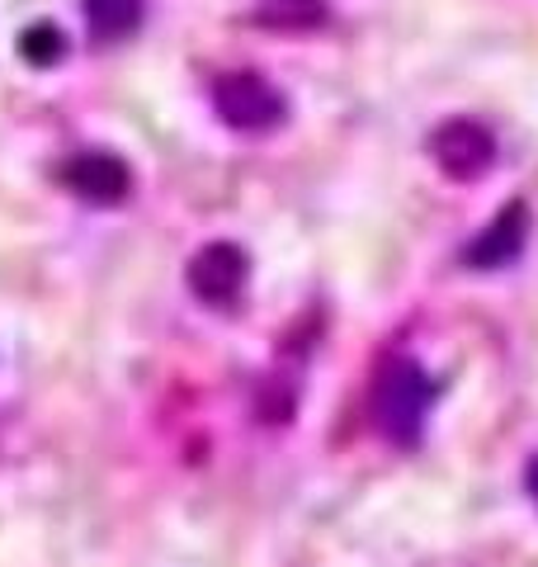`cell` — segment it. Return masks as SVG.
I'll return each instance as SVG.
<instances>
[{
  "instance_id": "6da1fadb",
  "label": "cell",
  "mask_w": 538,
  "mask_h": 567,
  "mask_svg": "<svg viewBox=\"0 0 538 567\" xmlns=\"http://www.w3.org/2000/svg\"><path fill=\"white\" fill-rule=\"evenodd\" d=\"M430 402H435V388H430L425 369L416 360H406V354L383 360L379 379H373L369 412H373V425H379L392 445H416L425 431Z\"/></svg>"
},
{
  "instance_id": "7a4b0ae2",
  "label": "cell",
  "mask_w": 538,
  "mask_h": 567,
  "mask_svg": "<svg viewBox=\"0 0 538 567\" xmlns=\"http://www.w3.org/2000/svg\"><path fill=\"white\" fill-rule=\"evenodd\" d=\"M213 110L237 133H269L289 114L283 110V95L265 76H256V71H223L213 81Z\"/></svg>"
},
{
  "instance_id": "3957f363",
  "label": "cell",
  "mask_w": 538,
  "mask_h": 567,
  "mask_svg": "<svg viewBox=\"0 0 538 567\" xmlns=\"http://www.w3.org/2000/svg\"><path fill=\"white\" fill-rule=\"evenodd\" d=\"M430 156L448 181H482L496 162V137L477 118H448L430 137Z\"/></svg>"
},
{
  "instance_id": "277c9868",
  "label": "cell",
  "mask_w": 538,
  "mask_h": 567,
  "mask_svg": "<svg viewBox=\"0 0 538 567\" xmlns=\"http://www.w3.org/2000/svg\"><path fill=\"white\" fill-rule=\"evenodd\" d=\"M246 275H250V260L237 241H208L204 251L189 260V289L208 308L237 303L246 289Z\"/></svg>"
},
{
  "instance_id": "5b68a950",
  "label": "cell",
  "mask_w": 538,
  "mask_h": 567,
  "mask_svg": "<svg viewBox=\"0 0 538 567\" xmlns=\"http://www.w3.org/2000/svg\"><path fill=\"white\" fill-rule=\"evenodd\" d=\"M62 185L76 194V199L104 208V204L128 199L133 175H128V166H123L118 156H110V152H85V156H71V162L62 166Z\"/></svg>"
},
{
  "instance_id": "8992f818",
  "label": "cell",
  "mask_w": 538,
  "mask_h": 567,
  "mask_svg": "<svg viewBox=\"0 0 538 567\" xmlns=\"http://www.w3.org/2000/svg\"><path fill=\"white\" fill-rule=\"evenodd\" d=\"M525 237H529V208H525V204H506V208H500L496 218L468 241V251H463V265H473V270H500V265H510V260L519 256Z\"/></svg>"
},
{
  "instance_id": "52a82bcc",
  "label": "cell",
  "mask_w": 538,
  "mask_h": 567,
  "mask_svg": "<svg viewBox=\"0 0 538 567\" xmlns=\"http://www.w3.org/2000/svg\"><path fill=\"white\" fill-rule=\"evenodd\" d=\"M256 24L269 33H317L331 24L327 0H260Z\"/></svg>"
},
{
  "instance_id": "ba28073f",
  "label": "cell",
  "mask_w": 538,
  "mask_h": 567,
  "mask_svg": "<svg viewBox=\"0 0 538 567\" xmlns=\"http://www.w3.org/2000/svg\"><path fill=\"white\" fill-rule=\"evenodd\" d=\"M85 24L100 43H118L142 24V0H85Z\"/></svg>"
},
{
  "instance_id": "9c48e42d",
  "label": "cell",
  "mask_w": 538,
  "mask_h": 567,
  "mask_svg": "<svg viewBox=\"0 0 538 567\" xmlns=\"http://www.w3.org/2000/svg\"><path fill=\"white\" fill-rule=\"evenodd\" d=\"M20 58L29 66H52V62H62L66 58V39H62V29L58 24H29L20 33Z\"/></svg>"
},
{
  "instance_id": "30bf717a",
  "label": "cell",
  "mask_w": 538,
  "mask_h": 567,
  "mask_svg": "<svg viewBox=\"0 0 538 567\" xmlns=\"http://www.w3.org/2000/svg\"><path fill=\"white\" fill-rule=\"evenodd\" d=\"M529 492H534V496H538V464H534V468H529Z\"/></svg>"
}]
</instances>
